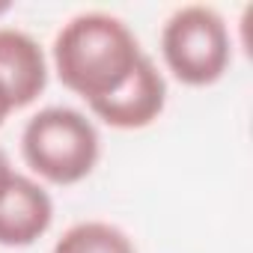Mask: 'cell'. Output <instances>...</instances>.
Instances as JSON below:
<instances>
[{
  "label": "cell",
  "mask_w": 253,
  "mask_h": 253,
  "mask_svg": "<svg viewBox=\"0 0 253 253\" xmlns=\"http://www.w3.org/2000/svg\"><path fill=\"white\" fill-rule=\"evenodd\" d=\"M51 51L63 86L86 104L113 95L143 57L128 24L107 12H81L66 21Z\"/></svg>",
  "instance_id": "cell-1"
},
{
  "label": "cell",
  "mask_w": 253,
  "mask_h": 253,
  "mask_svg": "<svg viewBox=\"0 0 253 253\" xmlns=\"http://www.w3.org/2000/svg\"><path fill=\"white\" fill-rule=\"evenodd\" d=\"M21 152L33 173L54 185L86 179L98 161L101 140L95 125L75 107H45L24 125Z\"/></svg>",
  "instance_id": "cell-2"
},
{
  "label": "cell",
  "mask_w": 253,
  "mask_h": 253,
  "mask_svg": "<svg viewBox=\"0 0 253 253\" xmlns=\"http://www.w3.org/2000/svg\"><path fill=\"white\" fill-rule=\"evenodd\" d=\"M161 54L167 69L188 86H209L223 78L232 60L229 27L223 15L206 3L176 9L161 30Z\"/></svg>",
  "instance_id": "cell-3"
},
{
  "label": "cell",
  "mask_w": 253,
  "mask_h": 253,
  "mask_svg": "<svg viewBox=\"0 0 253 253\" xmlns=\"http://www.w3.org/2000/svg\"><path fill=\"white\" fill-rule=\"evenodd\" d=\"M0 86L15 110L36 101L48 86V60L24 30L0 27Z\"/></svg>",
  "instance_id": "cell-6"
},
{
  "label": "cell",
  "mask_w": 253,
  "mask_h": 253,
  "mask_svg": "<svg viewBox=\"0 0 253 253\" xmlns=\"http://www.w3.org/2000/svg\"><path fill=\"white\" fill-rule=\"evenodd\" d=\"M12 176H15V173H12V167H9V158H6L3 149H0V194L6 191V185L12 182Z\"/></svg>",
  "instance_id": "cell-8"
},
{
  "label": "cell",
  "mask_w": 253,
  "mask_h": 253,
  "mask_svg": "<svg viewBox=\"0 0 253 253\" xmlns=\"http://www.w3.org/2000/svg\"><path fill=\"white\" fill-rule=\"evenodd\" d=\"M54 220V203L42 185L27 176H12L0 194V244L27 247L39 241Z\"/></svg>",
  "instance_id": "cell-5"
},
{
  "label": "cell",
  "mask_w": 253,
  "mask_h": 253,
  "mask_svg": "<svg viewBox=\"0 0 253 253\" xmlns=\"http://www.w3.org/2000/svg\"><path fill=\"white\" fill-rule=\"evenodd\" d=\"M3 12H9V3H0V15H3Z\"/></svg>",
  "instance_id": "cell-10"
},
{
  "label": "cell",
  "mask_w": 253,
  "mask_h": 253,
  "mask_svg": "<svg viewBox=\"0 0 253 253\" xmlns=\"http://www.w3.org/2000/svg\"><path fill=\"white\" fill-rule=\"evenodd\" d=\"M167 104V81L158 72V66L143 54L140 63L134 66L131 78L125 81L113 95L92 101L89 110L107 122L110 128H122V131H134V128H146L152 125Z\"/></svg>",
  "instance_id": "cell-4"
},
{
  "label": "cell",
  "mask_w": 253,
  "mask_h": 253,
  "mask_svg": "<svg viewBox=\"0 0 253 253\" xmlns=\"http://www.w3.org/2000/svg\"><path fill=\"white\" fill-rule=\"evenodd\" d=\"M15 107H12V101H9V95H6V89L3 86H0V125H3L6 122V116L12 113Z\"/></svg>",
  "instance_id": "cell-9"
},
{
  "label": "cell",
  "mask_w": 253,
  "mask_h": 253,
  "mask_svg": "<svg viewBox=\"0 0 253 253\" xmlns=\"http://www.w3.org/2000/svg\"><path fill=\"white\" fill-rule=\"evenodd\" d=\"M51 253H137L131 238L104 220H84L63 232Z\"/></svg>",
  "instance_id": "cell-7"
}]
</instances>
